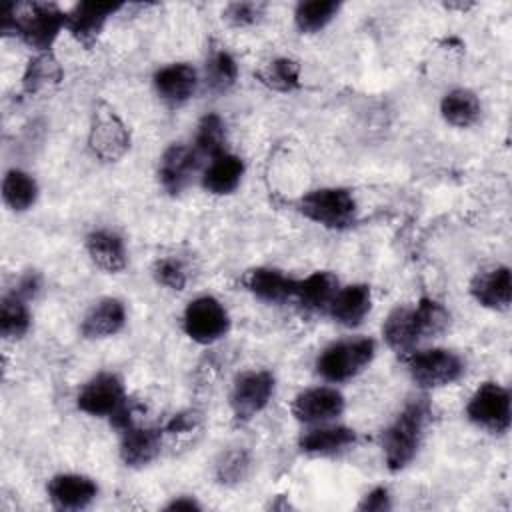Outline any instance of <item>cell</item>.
Here are the masks:
<instances>
[{
    "instance_id": "34",
    "label": "cell",
    "mask_w": 512,
    "mask_h": 512,
    "mask_svg": "<svg viewBox=\"0 0 512 512\" xmlns=\"http://www.w3.org/2000/svg\"><path fill=\"white\" fill-rule=\"evenodd\" d=\"M238 78V66H236V60L220 50V52H214L208 62H206V84L212 92H226L234 86Z\"/></svg>"
},
{
    "instance_id": "16",
    "label": "cell",
    "mask_w": 512,
    "mask_h": 512,
    "mask_svg": "<svg viewBox=\"0 0 512 512\" xmlns=\"http://www.w3.org/2000/svg\"><path fill=\"white\" fill-rule=\"evenodd\" d=\"M198 164L200 160L192 148L184 144H172L170 148H166L158 168V178L164 190L170 194L182 192L190 182V176L196 172Z\"/></svg>"
},
{
    "instance_id": "23",
    "label": "cell",
    "mask_w": 512,
    "mask_h": 512,
    "mask_svg": "<svg viewBox=\"0 0 512 512\" xmlns=\"http://www.w3.org/2000/svg\"><path fill=\"white\" fill-rule=\"evenodd\" d=\"M340 290L338 286V278L332 272L326 270H318L310 276H306L304 280H296V294L294 298H298V302L314 312H328L336 292Z\"/></svg>"
},
{
    "instance_id": "9",
    "label": "cell",
    "mask_w": 512,
    "mask_h": 512,
    "mask_svg": "<svg viewBox=\"0 0 512 512\" xmlns=\"http://www.w3.org/2000/svg\"><path fill=\"white\" fill-rule=\"evenodd\" d=\"M274 394V376L266 370H250L236 378L230 406L238 422H248L260 414Z\"/></svg>"
},
{
    "instance_id": "36",
    "label": "cell",
    "mask_w": 512,
    "mask_h": 512,
    "mask_svg": "<svg viewBox=\"0 0 512 512\" xmlns=\"http://www.w3.org/2000/svg\"><path fill=\"white\" fill-rule=\"evenodd\" d=\"M248 456L242 450H232L228 454L222 456V460L216 466V474L218 480L224 484H232V482H240L246 476L248 470Z\"/></svg>"
},
{
    "instance_id": "11",
    "label": "cell",
    "mask_w": 512,
    "mask_h": 512,
    "mask_svg": "<svg viewBox=\"0 0 512 512\" xmlns=\"http://www.w3.org/2000/svg\"><path fill=\"white\" fill-rule=\"evenodd\" d=\"M344 396L336 388L316 386L300 392L292 402V414L304 424H326L344 412Z\"/></svg>"
},
{
    "instance_id": "3",
    "label": "cell",
    "mask_w": 512,
    "mask_h": 512,
    "mask_svg": "<svg viewBox=\"0 0 512 512\" xmlns=\"http://www.w3.org/2000/svg\"><path fill=\"white\" fill-rule=\"evenodd\" d=\"M68 12H62L52 2L16 4L18 36L34 50L48 52L62 28H66Z\"/></svg>"
},
{
    "instance_id": "5",
    "label": "cell",
    "mask_w": 512,
    "mask_h": 512,
    "mask_svg": "<svg viewBox=\"0 0 512 512\" xmlns=\"http://www.w3.org/2000/svg\"><path fill=\"white\" fill-rule=\"evenodd\" d=\"M408 372L420 388H440L456 382L464 374L462 358L446 348H428L406 356Z\"/></svg>"
},
{
    "instance_id": "6",
    "label": "cell",
    "mask_w": 512,
    "mask_h": 512,
    "mask_svg": "<svg viewBox=\"0 0 512 512\" xmlns=\"http://www.w3.org/2000/svg\"><path fill=\"white\" fill-rule=\"evenodd\" d=\"M466 416L472 424L490 434H504L512 420L508 388L498 382H484L468 400Z\"/></svg>"
},
{
    "instance_id": "14",
    "label": "cell",
    "mask_w": 512,
    "mask_h": 512,
    "mask_svg": "<svg viewBox=\"0 0 512 512\" xmlns=\"http://www.w3.org/2000/svg\"><path fill=\"white\" fill-rule=\"evenodd\" d=\"M470 294L474 300L490 310H508L512 300V280L508 266H496L480 272L470 282Z\"/></svg>"
},
{
    "instance_id": "22",
    "label": "cell",
    "mask_w": 512,
    "mask_h": 512,
    "mask_svg": "<svg viewBox=\"0 0 512 512\" xmlns=\"http://www.w3.org/2000/svg\"><path fill=\"white\" fill-rule=\"evenodd\" d=\"M126 322L124 304L118 298H102L82 320V334L86 338H106L116 334Z\"/></svg>"
},
{
    "instance_id": "21",
    "label": "cell",
    "mask_w": 512,
    "mask_h": 512,
    "mask_svg": "<svg viewBox=\"0 0 512 512\" xmlns=\"http://www.w3.org/2000/svg\"><path fill=\"white\" fill-rule=\"evenodd\" d=\"M382 334L386 344L394 352L406 354V356L414 352L418 342H422L418 334L416 318H414V308H408V306L394 308L382 326Z\"/></svg>"
},
{
    "instance_id": "41",
    "label": "cell",
    "mask_w": 512,
    "mask_h": 512,
    "mask_svg": "<svg viewBox=\"0 0 512 512\" xmlns=\"http://www.w3.org/2000/svg\"><path fill=\"white\" fill-rule=\"evenodd\" d=\"M166 508H168V510H198V508H200V504H198L194 498L180 496V498L172 500Z\"/></svg>"
},
{
    "instance_id": "19",
    "label": "cell",
    "mask_w": 512,
    "mask_h": 512,
    "mask_svg": "<svg viewBox=\"0 0 512 512\" xmlns=\"http://www.w3.org/2000/svg\"><path fill=\"white\" fill-rule=\"evenodd\" d=\"M356 442V432L346 426H324L308 430L300 438V450L312 456H332L348 450Z\"/></svg>"
},
{
    "instance_id": "35",
    "label": "cell",
    "mask_w": 512,
    "mask_h": 512,
    "mask_svg": "<svg viewBox=\"0 0 512 512\" xmlns=\"http://www.w3.org/2000/svg\"><path fill=\"white\" fill-rule=\"evenodd\" d=\"M264 10H266L264 2H232L226 6L222 16L230 26L244 28V26L256 24L264 16Z\"/></svg>"
},
{
    "instance_id": "8",
    "label": "cell",
    "mask_w": 512,
    "mask_h": 512,
    "mask_svg": "<svg viewBox=\"0 0 512 512\" xmlns=\"http://www.w3.org/2000/svg\"><path fill=\"white\" fill-rule=\"evenodd\" d=\"M76 404L82 412L90 416L112 418L128 406V398L124 392V384L116 374L100 372L82 386Z\"/></svg>"
},
{
    "instance_id": "39",
    "label": "cell",
    "mask_w": 512,
    "mask_h": 512,
    "mask_svg": "<svg viewBox=\"0 0 512 512\" xmlns=\"http://www.w3.org/2000/svg\"><path fill=\"white\" fill-rule=\"evenodd\" d=\"M38 288H40V276L36 272H28L26 276L20 278L18 288L14 290V294H18L24 300H30L38 292Z\"/></svg>"
},
{
    "instance_id": "40",
    "label": "cell",
    "mask_w": 512,
    "mask_h": 512,
    "mask_svg": "<svg viewBox=\"0 0 512 512\" xmlns=\"http://www.w3.org/2000/svg\"><path fill=\"white\" fill-rule=\"evenodd\" d=\"M196 420H198V416H194L192 412L178 414V416H174V418L170 420V424L166 426V430H168V432H184V430L194 428Z\"/></svg>"
},
{
    "instance_id": "37",
    "label": "cell",
    "mask_w": 512,
    "mask_h": 512,
    "mask_svg": "<svg viewBox=\"0 0 512 512\" xmlns=\"http://www.w3.org/2000/svg\"><path fill=\"white\" fill-rule=\"evenodd\" d=\"M154 278L158 284L170 288V290H184L186 286V272L184 266L174 258H162L152 268Z\"/></svg>"
},
{
    "instance_id": "4",
    "label": "cell",
    "mask_w": 512,
    "mask_h": 512,
    "mask_svg": "<svg viewBox=\"0 0 512 512\" xmlns=\"http://www.w3.org/2000/svg\"><path fill=\"white\" fill-rule=\"evenodd\" d=\"M298 210L312 222L342 230L356 220V200L346 188H318L300 198Z\"/></svg>"
},
{
    "instance_id": "38",
    "label": "cell",
    "mask_w": 512,
    "mask_h": 512,
    "mask_svg": "<svg viewBox=\"0 0 512 512\" xmlns=\"http://www.w3.org/2000/svg\"><path fill=\"white\" fill-rule=\"evenodd\" d=\"M360 510H372V512H384L390 508V496L386 488H374L364 496V500L358 506Z\"/></svg>"
},
{
    "instance_id": "26",
    "label": "cell",
    "mask_w": 512,
    "mask_h": 512,
    "mask_svg": "<svg viewBox=\"0 0 512 512\" xmlns=\"http://www.w3.org/2000/svg\"><path fill=\"white\" fill-rule=\"evenodd\" d=\"M440 112L448 124L456 128H468L480 118V100L474 92L456 88L442 98Z\"/></svg>"
},
{
    "instance_id": "2",
    "label": "cell",
    "mask_w": 512,
    "mask_h": 512,
    "mask_svg": "<svg viewBox=\"0 0 512 512\" xmlns=\"http://www.w3.org/2000/svg\"><path fill=\"white\" fill-rule=\"evenodd\" d=\"M376 344L370 338L334 342L316 360L318 374L328 382H346L358 376L374 358Z\"/></svg>"
},
{
    "instance_id": "1",
    "label": "cell",
    "mask_w": 512,
    "mask_h": 512,
    "mask_svg": "<svg viewBox=\"0 0 512 512\" xmlns=\"http://www.w3.org/2000/svg\"><path fill=\"white\" fill-rule=\"evenodd\" d=\"M428 416L430 406L426 398L412 400L404 406L396 420L382 432V452L392 472L406 468L416 456L426 430Z\"/></svg>"
},
{
    "instance_id": "25",
    "label": "cell",
    "mask_w": 512,
    "mask_h": 512,
    "mask_svg": "<svg viewBox=\"0 0 512 512\" xmlns=\"http://www.w3.org/2000/svg\"><path fill=\"white\" fill-rule=\"evenodd\" d=\"M86 250L92 262L106 272H120L126 266L124 240L110 230H96L88 234Z\"/></svg>"
},
{
    "instance_id": "31",
    "label": "cell",
    "mask_w": 512,
    "mask_h": 512,
    "mask_svg": "<svg viewBox=\"0 0 512 512\" xmlns=\"http://www.w3.org/2000/svg\"><path fill=\"white\" fill-rule=\"evenodd\" d=\"M62 68L56 62V58L50 52H40L36 58L28 62V68L24 72V90L34 94L44 90L46 86H52L60 82Z\"/></svg>"
},
{
    "instance_id": "15",
    "label": "cell",
    "mask_w": 512,
    "mask_h": 512,
    "mask_svg": "<svg viewBox=\"0 0 512 512\" xmlns=\"http://www.w3.org/2000/svg\"><path fill=\"white\" fill-rule=\"evenodd\" d=\"M198 76L190 64L178 62L160 68L154 74V88L168 106H182L196 90Z\"/></svg>"
},
{
    "instance_id": "32",
    "label": "cell",
    "mask_w": 512,
    "mask_h": 512,
    "mask_svg": "<svg viewBox=\"0 0 512 512\" xmlns=\"http://www.w3.org/2000/svg\"><path fill=\"white\" fill-rule=\"evenodd\" d=\"M258 78L272 90L292 92L300 86V64L292 58H276L258 72Z\"/></svg>"
},
{
    "instance_id": "24",
    "label": "cell",
    "mask_w": 512,
    "mask_h": 512,
    "mask_svg": "<svg viewBox=\"0 0 512 512\" xmlns=\"http://www.w3.org/2000/svg\"><path fill=\"white\" fill-rule=\"evenodd\" d=\"M242 174H244V162L238 156L224 152L208 162L202 174V186L212 194H220V196L230 194L240 184Z\"/></svg>"
},
{
    "instance_id": "10",
    "label": "cell",
    "mask_w": 512,
    "mask_h": 512,
    "mask_svg": "<svg viewBox=\"0 0 512 512\" xmlns=\"http://www.w3.org/2000/svg\"><path fill=\"white\" fill-rule=\"evenodd\" d=\"M88 144L90 150L106 160V162H114L118 160L130 146V136L126 132V126L122 124V120L114 114L112 108L100 104L94 110V118H92V128H90V136H88Z\"/></svg>"
},
{
    "instance_id": "27",
    "label": "cell",
    "mask_w": 512,
    "mask_h": 512,
    "mask_svg": "<svg viewBox=\"0 0 512 512\" xmlns=\"http://www.w3.org/2000/svg\"><path fill=\"white\" fill-rule=\"evenodd\" d=\"M2 196L6 206H10L14 212H24L36 202L38 184L24 170H10L2 182Z\"/></svg>"
},
{
    "instance_id": "30",
    "label": "cell",
    "mask_w": 512,
    "mask_h": 512,
    "mask_svg": "<svg viewBox=\"0 0 512 512\" xmlns=\"http://www.w3.org/2000/svg\"><path fill=\"white\" fill-rule=\"evenodd\" d=\"M340 10V2L334 0H312L300 2L294 12V20L300 32L314 34L322 30Z\"/></svg>"
},
{
    "instance_id": "20",
    "label": "cell",
    "mask_w": 512,
    "mask_h": 512,
    "mask_svg": "<svg viewBox=\"0 0 512 512\" xmlns=\"http://www.w3.org/2000/svg\"><path fill=\"white\" fill-rule=\"evenodd\" d=\"M160 452V432L156 428H128L122 432L120 456L130 468L148 466Z\"/></svg>"
},
{
    "instance_id": "29",
    "label": "cell",
    "mask_w": 512,
    "mask_h": 512,
    "mask_svg": "<svg viewBox=\"0 0 512 512\" xmlns=\"http://www.w3.org/2000/svg\"><path fill=\"white\" fill-rule=\"evenodd\" d=\"M30 328V312L26 300L18 294H8L0 306V334L6 340L22 338Z\"/></svg>"
},
{
    "instance_id": "12",
    "label": "cell",
    "mask_w": 512,
    "mask_h": 512,
    "mask_svg": "<svg viewBox=\"0 0 512 512\" xmlns=\"http://www.w3.org/2000/svg\"><path fill=\"white\" fill-rule=\"evenodd\" d=\"M122 4L110 2H80L66 16V28L74 40L86 48H92L104 30L108 18L116 14Z\"/></svg>"
},
{
    "instance_id": "33",
    "label": "cell",
    "mask_w": 512,
    "mask_h": 512,
    "mask_svg": "<svg viewBox=\"0 0 512 512\" xmlns=\"http://www.w3.org/2000/svg\"><path fill=\"white\" fill-rule=\"evenodd\" d=\"M414 318H416L420 340H428V338H436V336L444 334V330L448 328V322H450L446 308L432 298L418 300V304L414 306Z\"/></svg>"
},
{
    "instance_id": "18",
    "label": "cell",
    "mask_w": 512,
    "mask_h": 512,
    "mask_svg": "<svg viewBox=\"0 0 512 512\" xmlns=\"http://www.w3.org/2000/svg\"><path fill=\"white\" fill-rule=\"evenodd\" d=\"M370 306H372L370 288L366 284H350L336 292L328 312L338 324L346 328H354L366 318V314L370 312Z\"/></svg>"
},
{
    "instance_id": "28",
    "label": "cell",
    "mask_w": 512,
    "mask_h": 512,
    "mask_svg": "<svg viewBox=\"0 0 512 512\" xmlns=\"http://www.w3.org/2000/svg\"><path fill=\"white\" fill-rule=\"evenodd\" d=\"M198 160L216 158L226 152V136H224V122L218 114H206L200 124L192 146Z\"/></svg>"
},
{
    "instance_id": "17",
    "label": "cell",
    "mask_w": 512,
    "mask_h": 512,
    "mask_svg": "<svg viewBox=\"0 0 512 512\" xmlns=\"http://www.w3.org/2000/svg\"><path fill=\"white\" fill-rule=\"evenodd\" d=\"M242 282L250 294L268 304H282L296 294V280L276 268H252Z\"/></svg>"
},
{
    "instance_id": "13",
    "label": "cell",
    "mask_w": 512,
    "mask_h": 512,
    "mask_svg": "<svg viewBox=\"0 0 512 512\" xmlns=\"http://www.w3.org/2000/svg\"><path fill=\"white\" fill-rule=\"evenodd\" d=\"M98 486L84 474H56L48 482V496L60 510H82L92 504Z\"/></svg>"
},
{
    "instance_id": "7",
    "label": "cell",
    "mask_w": 512,
    "mask_h": 512,
    "mask_svg": "<svg viewBox=\"0 0 512 512\" xmlns=\"http://www.w3.org/2000/svg\"><path fill=\"white\" fill-rule=\"evenodd\" d=\"M182 326L194 342L212 344L228 332L230 318L220 300L214 296H200L186 306Z\"/></svg>"
}]
</instances>
